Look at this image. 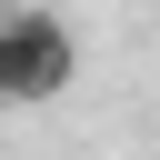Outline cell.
<instances>
[{
  "mask_svg": "<svg viewBox=\"0 0 160 160\" xmlns=\"http://www.w3.org/2000/svg\"><path fill=\"white\" fill-rule=\"evenodd\" d=\"M70 80H80V30L20 0V10L0 20V110H40V100H60Z\"/></svg>",
  "mask_w": 160,
  "mask_h": 160,
  "instance_id": "cell-1",
  "label": "cell"
},
{
  "mask_svg": "<svg viewBox=\"0 0 160 160\" xmlns=\"http://www.w3.org/2000/svg\"><path fill=\"white\" fill-rule=\"evenodd\" d=\"M10 10H20V0H0V20H10Z\"/></svg>",
  "mask_w": 160,
  "mask_h": 160,
  "instance_id": "cell-2",
  "label": "cell"
}]
</instances>
